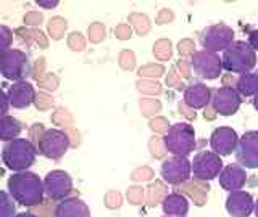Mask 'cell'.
I'll use <instances>...</instances> for the list:
<instances>
[{"label": "cell", "mask_w": 258, "mask_h": 217, "mask_svg": "<svg viewBox=\"0 0 258 217\" xmlns=\"http://www.w3.org/2000/svg\"><path fill=\"white\" fill-rule=\"evenodd\" d=\"M8 193L12 198L21 206H36L42 204L45 188L44 182L40 180V177L31 171L24 172H15L8 179Z\"/></svg>", "instance_id": "cell-1"}, {"label": "cell", "mask_w": 258, "mask_h": 217, "mask_svg": "<svg viewBox=\"0 0 258 217\" xmlns=\"http://www.w3.org/2000/svg\"><path fill=\"white\" fill-rule=\"evenodd\" d=\"M37 148L26 139L7 142L2 148V161L13 172H24L36 163Z\"/></svg>", "instance_id": "cell-2"}, {"label": "cell", "mask_w": 258, "mask_h": 217, "mask_svg": "<svg viewBox=\"0 0 258 217\" xmlns=\"http://www.w3.org/2000/svg\"><path fill=\"white\" fill-rule=\"evenodd\" d=\"M223 68L236 74H247L256 64V53L245 40H234L221 56Z\"/></svg>", "instance_id": "cell-3"}, {"label": "cell", "mask_w": 258, "mask_h": 217, "mask_svg": "<svg viewBox=\"0 0 258 217\" xmlns=\"http://www.w3.org/2000/svg\"><path fill=\"white\" fill-rule=\"evenodd\" d=\"M165 148L176 156H187L196 148V131L187 123H177L163 137Z\"/></svg>", "instance_id": "cell-4"}, {"label": "cell", "mask_w": 258, "mask_h": 217, "mask_svg": "<svg viewBox=\"0 0 258 217\" xmlns=\"http://www.w3.org/2000/svg\"><path fill=\"white\" fill-rule=\"evenodd\" d=\"M0 69L5 79L15 80V82H21L31 72V63L28 55L16 50V48H10L2 53V63H0Z\"/></svg>", "instance_id": "cell-5"}, {"label": "cell", "mask_w": 258, "mask_h": 217, "mask_svg": "<svg viewBox=\"0 0 258 217\" xmlns=\"http://www.w3.org/2000/svg\"><path fill=\"white\" fill-rule=\"evenodd\" d=\"M70 148L68 135L58 129H47L37 139V150L48 159H60Z\"/></svg>", "instance_id": "cell-6"}, {"label": "cell", "mask_w": 258, "mask_h": 217, "mask_svg": "<svg viewBox=\"0 0 258 217\" xmlns=\"http://www.w3.org/2000/svg\"><path fill=\"white\" fill-rule=\"evenodd\" d=\"M234 42V31L226 24H212L200 32V44L208 52H220L226 50Z\"/></svg>", "instance_id": "cell-7"}, {"label": "cell", "mask_w": 258, "mask_h": 217, "mask_svg": "<svg viewBox=\"0 0 258 217\" xmlns=\"http://www.w3.org/2000/svg\"><path fill=\"white\" fill-rule=\"evenodd\" d=\"M223 161L221 156H218L213 151H202L194 156L192 161V174L194 179L199 182L212 180L220 175L223 171Z\"/></svg>", "instance_id": "cell-8"}, {"label": "cell", "mask_w": 258, "mask_h": 217, "mask_svg": "<svg viewBox=\"0 0 258 217\" xmlns=\"http://www.w3.org/2000/svg\"><path fill=\"white\" fill-rule=\"evenodd\" d=\"M161 179L169 185H179L190 179L192 174V163L187 156H176L166 158L160 169Z\"/></svg>", "instance_id": "cell-9"}, {"label": "cell", "mask_w": 258, "mask_h": 217, "mask_svg": "<svg viewBox=\"0 0 258 217\" xmlns=\"http://www.w3.org/2000/svg\"><path fill=\"white\" fill-rule=\"evenodd\" d=\"M190 64L199 77L208 79V80L220 77L221 69H223V61L220 56L208 50H200L194 53Z\"/></svg>", "instance_id": "cell-10"}, {"label": "cell", "mask_w": 258, "mask_h": 217, "mask_svg": "<svg viewBox=\"0 0 258 217\" xmlns=\"http://www.w3.org/2000/svg\"><path fill=\"white\" fill-rule=\"evenodd\" d=\"M45 195L50 199H67L73 191V182L70 174L64 171H52L44 179Z\"/></svg>", "instance_id": "cell-11"}, {"label": "cell", "mask_w": 258, "mask_h": 217, "mask_svg": "<svg viewBox=\"0 0 258 217\" xmlns=\"http://www.w3.org/2000/svg\"><path fill=\"white\" fill-rule=\"evenodd\" d=\"M237 163L248 169L258 167V132L252 131L242 135L236 148Z\"/></svg>", "instance_id": "cell-12"}, {"label": "cell", "mask_w": 258, "mask_h": 217, "mask_svg": "<svg viewBox=\"0 0 258 217\" xmlns=\"http://www.w3.org/2000/svg\"><path fill=\"white\" fill-rule=\"evenodd\" d=\"M240 95L236 88L232 87H221L216 88L212 96V104L216 113L221 116H231L234 115L240 106Z\"/></svg>", "instance_id": "cell-13"}, {"label": "cell", "mask_w": 258, "mask_h": 217, "mask_svg": "<svg viewBox=\"0 0 258 217\" xmlns=\"http://www.w3.org/2000/svg\"><path fill=\"white\" fill-rule=\"evenodd\" d=\"M237 134L231 127H218L210 137V147L218 156H228L237 148Z\"/></svg>", "instance_id": "cell-14"}, {"label": "cell", "mask_w": 258, "mask_h": 217, "mask_svg": "<svg viewBox=\"0 0 258 217\" xmlns=\"http://www.w3.org/2000/svg\"><path fill=\"white\" fill-rule=\"evenodd\" d=\"M10 104L16 110H26L29 108L36 100V90L29 82L21 80V82H15L10 90H7Z\"/></svg>", "instance_id": "cell-15"}, {"label": "cell", "mask_w": 258, "mask_h": 217, "mask_svg": "<svg viewBox=\"0 0 258 217\" xmlns=\"http://www.w3.org/2000/svg\"><path fill=\"white\" fill-rule=\"evenodd\" d=\"M255 209L253 199L247 191H232L226 201V211L232 217H248Z\"/></svg>", "instance_id": "cell-16"}, {"label": "cell", "mask_w": 258, "mask_h": 217, "mask_svg": "<svg viewBox=\"0 0 258 217\" xmlns=\"http://www.w3.org/2000/svg\"><path fill=\"white\" fill-rule=\"evenodd\" d=\"M247 182L245 167L239 164H228L220 172V185L228 191H239Z\"/></svg>", "instance_id": "cell-17"}, {"label": "cell", "mask_w": 258, "mask_h": 217, "mask_svg": "<svg viewBox=\"0 0 258 217\" xmlns=\"http://www.w3.org/2000/svg\"><path fill=\"white\" fill-rule=\"evenodd\" d=\"M212 100V92L204 84H190L184 92V103L192 110L205 108Z\"/></svg>", "instance_id": "cell-18"}, {"label": "cell", "mask_w": 258, "mask_h": 217, "mask_svg": "<svg viewBox=\"0 0 258 217\" xmlns=\"http://www.w3.org/2000/svg\"><path fill=\"white\" fill-rule=\"evenodd\" d=\"M55 217H91L87 204L79 198H67L55 207Z\"/></svg>", "instance_id": "cell-19"}, {"label": "cell", "mask_w": 258, "mask_h": 217, "mask_svg": "<svg viewBox=\"0 0 258 217\" xmlns=\"http://www.w3.org/2000/svg\"><path fill=\"white\" fill-rule=\"evenodd\" d=\"M163 212L168 217H185L189 212V201L181 193H171L163 199Z\"/></svg>", "instance_id": "cell-20"}, {"label": "cell", "mask_w": 258, "mask_h": 217, "mask_svg": "<svg viewBox=\"0 0 258 217\" xmlns=\"http://www.w3.org/2000/svg\"><path fill=\"white\" fill-rule=\"evenodd\" d=\"M23 131V126L18 119H15L13 116H2V121H0V139H2L5 143L12 142L18 137Z\"/></svg>", "instance_id": "cell-21"}, {"label": "cell", "mask_w": 258, "mask_h": 217, "mask_svg": "<svg viewBox=\"0 0 258 217\" xmlns=\"http://www.w3.org/2000/svg\"><path fill=\"white\" fill-rule=\"evenodd\" d=\"M237 92L244 96H252L258 93V74L247 72L242 74L237 80Z\"/></svg>", "instance_id": "cell-22"}, {"label": "cell", "mask_w": 258, "mask_h": 217, "mask_svg": "<svg viewBox=\"0 0 258 217\" xmlns=\"http://www.w3.org/2000/svg\"><path fill=\"white\" fill-rule=\"evenodd\" d=\"M2 196V217H15V199L8 191L0 193Z\"/></svg>", "instance_id": "cell-23"}, {"label": "cell", "mask_w": 258, "mask_h": 217, "mask_svg": "<svg viewBox=\"0 0 258 217\" xmlns=\"http://www.w3.org/2000/svg\"><path fill=\"white\" fill-rule=\"evenodd\" d=\"M0 39H2V53L7 52V50H10V44L13 40V32L8 29L5 24L0 26Z\"/></svg>", "instance_id": "cell-24"}, {"label": "cell", "mask_w": 258, "mask_h": 217, "mask_svg": "<svg viewBox=\"0 0 258 217\" xmlns=\"http://www.w3.org/2000/svg\"><path fill=\"white\" fill-rule=\"evenodd\" d=\"M247 44L253 48L255 52H258V31H250L248 32V40H247Z\"/></svg>", "instance_id": "cell-25"}, {"label": "cell", "mask_w": 258, "mask_h": 217, "mask_svg": "<svg viewBox=\"0 0 258 217\" xmlns=\"http://www.w3.org/2000/svg\"><path fill=\"white\" fill-rule=\"evenodd\" d=\"M39 7H44V8H55L58 5V2H37Z\"/></svg>", "instance_id": "cell-26"}, {"label": "cell", "mask_w": 258, "mask_h": 217, "mask_svg": "<svg viewBox=\"0 0 258 217\" xmlns=\"http://www.w3.org/2000/svg\"><path fill=\"white\" fill-rule=\"evenodd\" d=\"M16 217H37V215H34V214H31V212H23V214H18Z\"/></svg>", "instance_id": "cell-27"}, {"label": "cell", "mask_w": 258, "mask_h": 217, "mask_svg": "<svg viewBox=\"0 0 258 217\" xmlns=\"http://www.w3.org/2000/svg\"><path fill=\"white\" fill-rule=\"evenodd\" d=\"M253 106H255V110L258 111V93L255 95V98H253Z\"/></svg>", "instance_id": "cell-28"}, {"label": "cell", "mask_w": 258, "mask_h": 217, "mask_svg": "<svg viewBox=\"0 0 258 217\" xmlns=\"http://www.w3.org/2000/svg\"><path fill=\"white\" fill-rule=\"evenodd\" d=\"M255 215L258 217V201H256V204H255Z\"/></svg>", "instance_id": "cell-29"}]
</instances>
